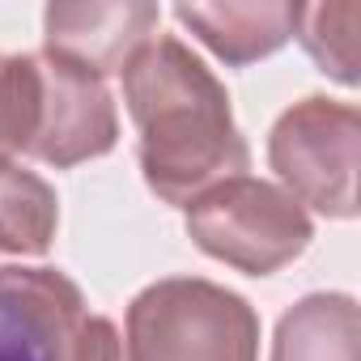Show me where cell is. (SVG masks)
Instances as JSON below:
<instances>
[{
  "instance_id": "cell-3",
  "label": "cell",
  "mask_w": 361,
  "mask_h": 361,
  "mask_svg": "<svg viewBox=\"0 0 361 361\" xmlns=\"http://www.w3.org/2000/svg\"><path fill=\"white\" fill-rule=\"evenodd\" d=\"M183 221H188L192 243L204 255L247 276L281 272L314 238L310 213L285 188L251 178V174L226 178V183L209 188L204 196H196L183 209Z\"/></svg>"
},
{
  "instance_id": "cell-6",
  "label": "cell",
  "mask_w": 361,
  "mask_h": 361,
  "mask_svg": "<svg viewBox=\"0 0 361 361\" xmlns=\"http://www.w3.org/2000/svg\"><path fill=\"white\" fill-rule=\"evenodd\" d=\"M161 9L123 0V5H47L43 13V51L60 56L94 77L119 73L153 35Z\"/></svg>"
},
{
  "instance_id": "cell-7",
  "label": "cell",
  "mask_w": 361,
  "mask_h": 361,
  "mask_svg": "<svg viewBox=\"0 0 361 361\" xmlns=\"http://www.w3.org/2000/svg\"><path fill=\"white\" fill-rule=\"evenodd\" d=\"M0 285L26 298L51 327L56 361H123V340L111 319L90 314L81 289L56 268H0Z\"/></svg>"
},
{
  "instance_id": "cell-13",
  "label": "cell",
  "mask_w": 361,
  "mask_h": 361,
  "mask_svg": "<svg viewBox=\"0 0 361 361\" xmlns=\"http://www.w3.org/2000/svg\"><path fill=\"white\" fill-rule=\"evenodd\" d=\"M0 361H56L47 319L9 285H0Z\"/></svg>"
},
{
  "instance_id": "cell-9",
  "label": "cell",
  "mask_w": 361,
  "mask_h": 361,
  "mask_svg": "<svg viewBox=\"0 0 361 361\" xmlns=\"http://www.w3.org/2000/svg\"><path fill=\"white\" fill-rule=\"evenodd\" d=\"M361 319L348 293H306L276 323L272 361H357Z\"/></svg>"
},
{
  "instance_id": "cell-4",
  "label": "cell",
  "mask_w": 361,
  "mask_h": 361,
  "mask_svg": "<svg viewBox=\"0 0 361 361\" xmlns=\"http://www.w3.org/2000/svg\"><path fill=\"white\" fill-rule=\"evenodd\" d=\"M357 153H361V115L353 102L310 94L293 102L272 136L268 161L285 192L323 217H357Z\"/></svg>"
},
{
  "instance_id": "cell-11",
  "label": "cell",
  "mask_w": 361,
  "mask_h": 361,
  "mask_svg": "<svg viewBox=\"0 0 361 361\" xmlns=\"http://www.w3.org/2000/svg\"><path fill=\"white\" fill-rule=\"evenodd\" d=\"M357 26H361V5L340 0V5H298V26L293 35L302 39L306 56L336 77L340 85H357Z\"/></svg>"
},
{
  "instance_id": "cell-8",
  "label": "cell",
  "mask_w": 361,
  "mask_h": 361,
  "mask_svg": "<svg viewBox=\"0 0 361 361\" xmlns=\"http://www.w3.org/2000/svg\"><path fill=\"white\" fill-rule=\"evenodd\" d=\"M178 26L192 30L217 60L243 68L272 51H281L293 39L298 5H178Z\"/></svg>"
},
{
  "instance_id": "cell-5",
  "label": "cell",
  "mask_w": 361,
  "mask_h": 361,
  "mask_svg": "<svg viewBox=\"0 0 361 361\" xmlns=\"http://www.w3.org/2000/svg\"><path fill=\"white\" fill-rule=\"evenodd\" d=\"M119 140V115L102 77L39 51L35 56V128L26 153L68 170L77 161L111 153Z\"/></svg>"
},
{
  "instance_id": "cell-2",
  "label": "cell",
  "mask_w": 361,
  "mask_h": 361,
  "mask_svg": "<svg viewBox=\"0 0 361 361\" xmlns=\"http://www.w3.org/2000/svg\"><path fill=\"white\" fill-rule=\"evenodd\" d=\"M128 361H259V314L200 276H170L128 306Z\"/></svg>"
},
{
  "instance_id": "cell-10",
  "label": "cell",
  "mask_w": 361,
  "mask_h": 361,
  "mask_svg": "<svg viewBox=\"0 0 361 361\" xmlns=\"http://www.w3.org/2000/svg\"><path fill=\"white\" fill-rule=\"evenodd\" d=\"M56 192L13 157H0V255H43L56 238Z\"/></svg>"
},
{
  "instance_id": "cell-1",
  "label": "cell",
  "mask_w": 361,
  "mask_h": 361,
  "mask_svg": "<svg viewBox=\"0 0 361 361\" xmlns=\"http://www.w3.org/2000/svg\"><path fill=\"white\" fill-rule=\"evenodd\" d=\"M123 102L140 132V174L157 200L188 209L247 174L251 149L213 68L170 35H153L123 68Z\"/></svg>"
},
{
  "instance_id": "cell-12",
  "label": "cell",
  "mask_w": 361,
  "mask_h": 361,
  "mask_svg": "<svg viewBox=\"0 0 361 361\" xmlns=\"http://www.w3.org/2000/svg\"><path fill=\"white\" fill-rule=\"evenodd\" d=\"M35 128V56H0V157L26 153Z\"/></svg>"
}]
</instances>
